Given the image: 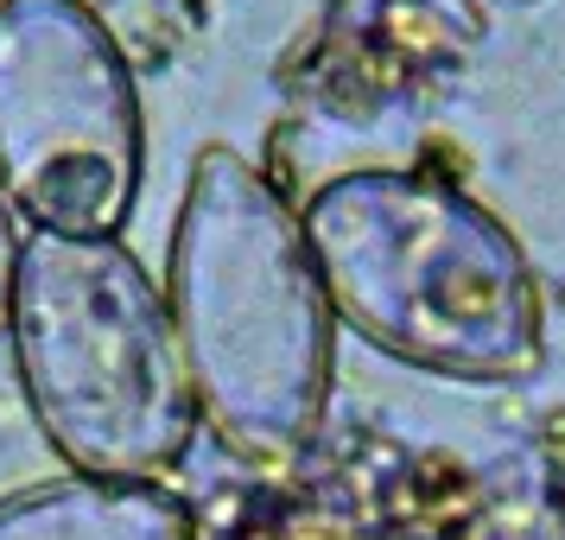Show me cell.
Returning a JSON list of instances; mask_svg holds the SVG:
<instances>
[{"label": "cell", "instance_id": "obj_4", "mask_svg": "<svg viewBox=\"0 0 565 540\" xmlns=\"http://www.w3.org/2000/svg\"><path fill=\"white\" fill-rule=\"evenodd\" d=\"M147 179L128 52L83 0H0V198L32 235H121Z\"/></svg>", "mask_w": 565, "mask_h": 540}, {"label": "cell", "instance_id": "obj_1", "mask_svg": "<svg viewBox=\"0 0 565 540\" xmlns=\"http://www.w3.org/2000/svg\"><path fill=\"white\" fill-rule=\"evenodd\" d=\"M166 306L198 426L248 464L299 458L331 401L337 318L299 210L235 147H204L172 223Z\"/></svg>", "mask_w": 565, "mask_h": 540}, {"label": "cell", "instance_id": "obj_5", "mask_svg": "<svg viewBox=\"0 0 565 540\" xmlns=\"http://www.w3.org/2000/svg\"><path fill=\"white\" fill-rule=\"evenodd\" d=\"M0 540H198V515L166 484L71 470L7 496Z\"/></svg>", "mask_w": 565, "mask_h": 540}, {"label": "cell", "instance_id": "obj_6", "mask_svg": "<svg viewBox=\"0 0 565 540\" xmlns=\"http://www.w3.org/2000/svg\"><path fill=\"white\" fill-rule=\"evenodd\" d=\"M20 242H26V230H20L13 204L0 198V331H7V299H13V267H20Z\"/></svg>", "mask_w": 565, "mask_h": 540}, {"label": "cell", "instance_id": "obj_3", "mask_svg": "<svg viewBox=\"0 0 565 540\" xmlns=\"http://www.w3.org/2000/svg\"><path fill=\"white\" fill-rule=\"evenodd\" d=\"M7 343L39 433L77 477L159 484L198 438L166 286L121 235L20 242Z\"/></svg>", "mask_w": 565, "mask_h": 540}, {"label": "cell", "instance_id": "obj_7", "mask_svg": "<svg viewBox=\"0 0 565 540\" xmlns=\"http://www.w3.org/2000/svg\"><path fill=\"white\" fill-rule=\"evenodd\" d=\"M83 7H103V0H83Z\"/></svg>", "mask_w": 565, "mask_h": 540}, {"label": "cell", "instance_id": "obj_2", "mask_svg": "<svg viewBox=\"0 0 565 540\" xmlns=\"http://www.w3.org/2000/svg\"><path fill=\"white\" fill-rule=\"evenodd\" d=\"M331 318L445 382L509 388L546 357L527 248L463 184L419 166L337 172L299 210Z\"/></svg>", "mask_w": 565, "mask_h": 540}]
</instances>
